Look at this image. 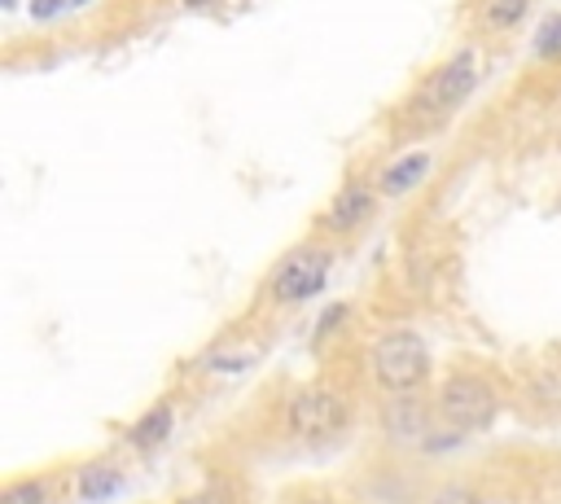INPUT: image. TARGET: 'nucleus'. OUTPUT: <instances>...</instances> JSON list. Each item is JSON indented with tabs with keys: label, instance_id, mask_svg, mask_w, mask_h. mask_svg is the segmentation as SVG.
I'll return each mask as SVG.
<instances>
[{
	"label": "nucleus",
	"instance_id": "obj_1",
	"mask_svg": "<svg viewBox=\"0 0 561 504\" xmlns=\"http://www.w3.org/2000/svg\"><path fill=\"white\" fill-rule=\"evenodd\" d=\"M373 381L386 390V394H416L430 377V351L421 342V333L412 329H390L373 342Z\"/></svg>",
	"mask_w": 561,
	"mask_h": 504
},
{
	"label": "nucleus",
	"instance_id": "obj_2",
	"mask_svg": "<svg viewBox=\"0 0 561 504\" xmlns=\"http://www.w3.org/2000/svg\"><path fill=\"white\" fill-rule=\"evenodd\" d=\"M438 416L456 434L491 429L500 416V394L482 377H447L438 386Z\"/></svg>",
	"mask_w": 561,
	"mask_h": 504
},
{
	"label": "nucleus",
	"instance_id": "obj_3",
	"mask_svg": "<svg viewBox=\"0 0 561 504\" xmlns=\"http://www.w3.org/2000/svg\"><path fill=\"white\" fill-rule=\"evenodd\" d=\"M351 421V408L337 390L329 386H302L298 394H289L285 403V429L294 438H307V443H324L333 434H342Z\"/></svg>",
	"mask_w": 561,
	"mask_h": 504
},
{
	"label": "nucleus",
	"instance_id": "obj_4",
	"mask_svg": "<svg viewBox=\"0 0 561 504\" xmlns=\"http://www.w3.org/2000/svg\"><path fill=\"white\" fill-rule=\"evenodd\" d=\"M329 250H320V245H298V250H289L280 263H276V272H272V298L276 302H307V298H316L320 289H324V280H329Z\"/></svg>",
	"mask_w": 561,
	"mask_h": 504
},
{
	"label": "nucleus",
	"instance_id": "obj_5",
	"mask_svg": "<svg viewBox=\"0 0 561 504\" xmlns=\"http://www.w3.org/2000/svg\"><path fill=\"white\" fill-rule=\"evenodd\" d=\"M473 83H478V57H473V53H456L451 61H443V66L421 83L416 110H421L425 118H438V114L456 110V105L473 92Z\"/></svg>",
	"mask_w": 561,
	"mask_h": 504
},
{
	"label": "nucleus",
	"instance_id": "obj_6",
	"mask_svg": "<svg viewBox=\"0 0 561 504\" xmlns=\"http://www.w3.org/2000/svg\"><path fill=\"white\" fill-rule=\"evenodd\" d=\"M373 215V193L364 188V184H346L333 202H329V215H324V224L333 228V232H355L364 219Z\"/></svg>",
	"mask_w": 561,
	"mask_h": 504
},
{
	"label": "nucleus",
	"instance_id": "obj_7",
	"mask_svg": "<svg viewBox=\"0 0 561 504\" xmlns=\"http://www.w3.org/2000/svg\"><path fill=\"white\" fill-rule=\"evenodd\" d=\"M171 425H175V403L171 399H162V403H153L131 429H127V447H136V451H149V447H158L167 434H171Z\"/></svg>",
	"mask_w": 561,
	"mask_h": 504
},
{
	"label": "nucleus",
	"instance_id": "obj_8",
	"mask_svg": "<svg viewBox=\"0 0 561 504\" xmlns=\"http://www.w3.org/2000/svg\"><path fill=\"white\" fill-rule=\"evenodd\" d=\"M123 486V469L114 465V460H92V465H83L79 473H75V495L79 500H105V495H114Z\"/></svg>",
	"mask_w": 561,
	"mask_h": 504
},
{
	"label": "nucleus",
	"instance_id": "obj_9",
	"mask_svg": "<svg viewBox=\"0 0 561 504\" xmlns=\"http://www.w3.org/2000/svg\"><path fill=\"white\" fill-rule=\"evenodd\" d=\"M425 171H430V158L425 153H408V158H399V162H390L381 171V193L386 197H403L408 188H416L425 180Z\"/></svg>",
	"mask_w": 561,
	"mask_h": 504
},
{
	"label": "nucleus",
	"instance_id": "obj_10",
	"mask_svg": "<svg viewBox=\"0 0 561 504\" xmlns=\"http://www.w3.org/2000/svg\"><path fill=\"white\" fill-rule=\"evenodd\" d=\"M526 9H530V0H486V26L513 31L526 18Z\"/></svg>",
	"mask_w": 561,
	"mask_h": 504
},
{
	"label": "nucleus",
	"instance_id": "obj_11",
	"mask_svg": "<svg viewBox=\"0 0 561 504\" xmlns=\"http://www.w3.org/2000/svg\"><path fill=\"white\" fill-rule=\"evenodd\" d=\"M0 504H48V478H22V482H13L0 495Z\"/></svg>",
	"mask_w": 561,
	"mask_h": 504
},
{
	"label": "nucleus",
	"instance_id": "obj_12",
	"mask_svg": "<svg viewBox=\"0 0 561 504\" xmlns=\"http://www.w3.org/2000/svg\"><path fill=\"white\" fill-rule=\"evenodd\" d=\"M180 504H237V495H232L228 482H206V486H197L193 495H184Z\"/></svg>",
	"mask_w": 561,
	"mask_h": 504
},
{
	"label": "nucleus",
	"instance_id": "obj_13",
	"mask_svg": "<svg viewBox=\"0 0 561 504\" xmlns=\"http://www.w3.org/2000/svg\"><path fill=\"white\" fill-rule=\"evenodd\" d=\"M430 504H482V495H478V491H469V486H443Z\"/></svg>",
	"mask_w": 561,
	"mask_h": 504
},
{
	"label": "nucleus",
	"instance_id": "obj_14",
	"mask_svg": "<svg viewBox=\"0 0 561 504\" xmlns=\"http://www.w3.org/2000/svg\"><path fill=\"white\" fill-rule=\"evenodd\" d=\"M539 53H561V18H548L543 22V35H539Z\"/></svg>",
	"mask_w": 561,
	"mask_h": 504
},
{
	"label": "nucleus",
	"instance_id": "obj_15",
	"mask_svg": "<svg viewBox=\"0 0 561 504\" xmlns=\"http://www.w3.org/2000/svg\"><path fill=\"white\" fill-rule=\"evenodd\" d=\"M61 9H66V0H31V18H53Z\"/></svg>",
	"mask_w": 561,
	"mask_h": 504
},
{
	"label": "nucleus",
	"instance_id": "obj_16",
	"mask_svg": "<svg viewBox=\"0 0 561 504\" xmlns=\"http://www.w3.org/2000/svg\"><path fill=\"white\" fill-rule=\"evenodd\" d=\"M180 4H188V9H202V4H215V0H180Z\"/></svg>",
	"mask_w": 561,
	"mask_h": 504
},
{
	"label": "nucleus",
	"instance_id": "obj_17",
	"mask_svg": "<svg viewBox=\"0 0 561 504\" xmlns=\"http://www.w3.org/2000/svg\"><path fill=\"white\" fill-rule=\"evenodd\" d=\"M298 504H333V500H324V495H311V500H298Z\"/></svg>",
	"mask_w": 561,
	"mask_h": 504
}]
</instances>
